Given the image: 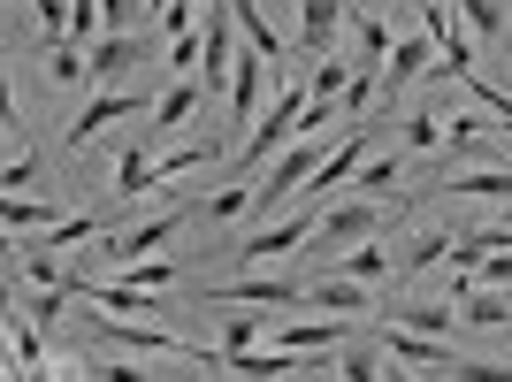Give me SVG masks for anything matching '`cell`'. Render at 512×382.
<instances>
[{"mask_svg": "<svg viewBox=\"0 0 512 382\" xmlns=\"http://www.w3.org/2000/svg\"><path fill=\"white\" fill-rule=\"evenodd\" d=\"M367 146H375V130H344V146H337V153H329V161L314 169V184H306V191H314V199H337V191L352 184V176H360Z\"/></svg>", "mask_w": 512, "mask_h": 382, "instance_id": "cell-11", "label": "cell"}, {"mask_svg": "<svg viewBox=\"0 0 512 382\" xmlns=\"http://www.w3.org/2000/svg\"><path fill=\"white\" fill-rule=\"evenodd\" d=\"M276 344L283 352H337V344H352V329H344V314L337 321H283Z\"/></svg>", "mask_w": 512, "mask_h": 382, "instance_id": "cell-15", "label": "cell"}, {"mask_svg": "<svg viewBox=\"0 0 512 382\" xmlns=\"http://www.w3.org/2000/svg\"><path fill=\"white\" fill-rule=\"evenodd\" d=\"M390 184H398V153H375V161H360V176H352L360 199H390Z\"/></svg>", "mask_w": 512, "mask_h": 382, "instance_id": "cell-24", "label": "cell"}, {"mask_svg": "<svg viewBox=\"0 0 512 382\" xmlns=\"http://www.w3.org/2000/svg\"><path fill=\"white\" fill-rule=\"evenodd\" d=\"M92 237H107L100 214H62L46 237H31V245H46V253H69V245H92Z\"/></svg>", "mask_w": 512, "mask_h": 382, "instance_id": "cell-21", "label": "cell"}, {"mask_svg": "<svg viewBox=\"0 0 512 382\" xmlns=\"http://www.w3.org/2000/svg\"><path fill=\"white\" fill-rule=\"evenodd\" d=\"M23 314L39 321V329H54V321L69 314V291H46V283H31V306H23Z\"/></svg>", "mask_w": 512, "mask_h": 382, "instance_id": "cell-32", "label": "cell"}, {"mask_svg": "<svg viewBox=\"0 0 512 382\" xmlns=\"http://www.w3.org/2000/svg\"><path fill=\"white\" fill-rule=\"evenodd\" d=\"M383 352H367V344H344V382H383Z\"/></svg>", "mask_w": 512, "mask_h": 382, "instance_id": "cell-30", "label": "cell"}, {"mask_svg": "<svg viewBox=\"0 0 512 382\" xmlns=\"http://www.w3.org/2000/svg\"><path fill=\"white\" fill-rule=\"evenodd\" d=\"M375 230H383V199H337V207L321 214L314 245H321V260H344L352 245H367Z\"/></svg>", "mask_w": 512, "mask_h": 382, "instance_id": "cell-4", "label": "cell"}, {"mask_svg": "<svg viewBox=\"0 0 512 382\" xmlns=\"http://www.w3.org/2000/svg\"><path fill=\"white\" fill-rule=\"evenodd\" d=\"M383 382H413V367H398V360H390V375Z\"/></svg>", "mask_w": 512, "mask_h": 382, "instance_id": "cell-37", "label": "cell"}, {"mask_svg": "<svg viewBox=\"0 0 512 382\" xmlns=\"http://www.w3.org/2000/svg\"><path fill=\"white\" fill-rule=\"evenodd\" d=\"M260 329H268L260 314H230L222 321V352H260Z\"/></svg>", "mask_w": 512, "mask_h": 382, "instance_id": "cell-27", "label": "cell"}, {"mask_svg": "<svg viewBox=\"0 0 512 382\" xmlns=\"http://www.w3.org/2000/svg\"><path fill=\"white\" fill-rule=\"evenodd\" d=\"M352 8H375V0H352Z\"/></svg>", "mask_w": 512, "mask_h": 382, "instance_id": "cell-38", "label": "cell"}, {"mask_svg": "<svg viewBox=\"0 0 512 382\" xmlns=\"http://www.w3.org/2000/svg\"><path fill=\"white\" fill-rule=\"evenodd\" d=\"M436 146H444V123H436L428 107H413L406 115V153H436Z\"/></svg>", "mask_w": 512, "mask_h": 382, "instance_id": "cell-28", "label": "cell"}, {"mask_svg": "<svg viewBox=\"0 0 512 382\" xmlns=\"http://www.w3.org/2000/svg\"><path fill=\"white\" fill-rule=\"evenodd\" d=\"M383 352H390L398 367H451V360H459V352H451L444 337H421V329H398V321H390Z\"/></svg>", "mask_w": 512, "mask_h": 382, "instance_id": "cell-14", "label": "cell"}, {"mask_svg": "<svg viewBox=\"0 0 512 382\" xmlns=\"http://www.w3.org/2000/svg\"><path fill=\"white\" fill-rule=\"evenodd\" d=\"M337 268H344L352 283H367V291H375V283H390V276H398V253H383V245L367 237V245H352V253H344Z\"/></svg>", "mask_w": 512, "mask_h": 382, "instance_id": "cell-18", "label": "cell"}, {"mask_svg": "<svg viewBox=\"0 0 512 382\" xmlns=\"http://www.w3.org/2000/svg\"><path fill=\"white\" fill-rule=\"evenodd\" d=\"M115 191H123V199H146L153 191V146L146 138H130V146L115 153Z\"/></svg>", "mask_w": 512, "mask_h": 382, "instance_id": "cell-17", "label": "cell"}, {"mask_svg": "<svg viewBox=\"0 0 512 382\" xmlns=\"http://www.w3.org/2000/svg\"><path fill=\"white\" fill-rule=\"evenodd\" d=\"M31 176H39V161H31V153H16V161H8V176H0V184H8V191H23V184H31Z\"/></svg>", "mask_w": 512, "mask_h": 382, "instance_id": "cell-36", "label": "cell"}, {"mask_svg": "<svg viewBox=\"0 0 512 382\" xmlns=\"http://www.w3.org/2000/svg\"><path fill=\"white\" fill-rule=\"evenodd\" d=\"M321 214H329V207H321L314 191H299V207L283 214V222H268V230H253V237H245V245H237L230 260H237V268H276V260L291 253V245H306V237L321 230Z\"/></svg>", "mask_w": 512, "mask_h": 382, "instance_id": "cell-3", "label": "cell"}, {"mask_svg": "<svg viewBox=\"0 0 512 382\" xmlns=\"http://www.w3.org/2000/svg\"><path fill=\"white\" fill-rule=\"evenodd\" d=\"M390 46H398V39H390V23L375 16V8H352V62H360V69H383Z\"/></svg>", "mask_w": 512, "mask_h": 382, "instance_id": "cell-16", "label": "cell"}, {"mask_svg": "<svg viewBox=\"0 0 512 382\" xmlns=\"http://www.w3.org/2000/svg\"><path fill=\"white\" fill-rule=\"evenodd\" d=\"M459 314H467L474 329H505V321H512V291H474Z\"/></svg>", "mask_w": 512, "mask_h": 382, "instance_id": "cell-25", "label": "cell"}, {"mask_svg": "<svg viewBox=\"0 0 512 382\" xmlns=\"http://www.w3.org/2000/svg\"><path fill=\"white\" fill-rule=\"evenodd\" d=\"M444 260H451V230H421L406 253H398V276H428V268H444Z\"/></svg>", "mask_w": 512, "mask_h": 382, "instance_id": "cell-20", "label": "cell"}, {"mask_svg": "<svg viewBox=\"0 0 512 382\" xmlns=\"http://www.w3.org/2000/svg\"><path fill=\"white\" fill-rule=\"evenodd\" d=\"M31 16H39L46 39H69V0H31Z\"/></svg>", "mask_w": 512, "mask_h": 382, "instance_id": "cell-33", "label": "cell"}, {"mask_svg": "<svg viewBox=\"0 0 512 382\" xmlns=\"http://www.w3.org/2000/svg\"><path fill=\"white\" fill-rule=\"evenodd\" d=\"M237 214H253V184H230L207 199V222H237Z\"/></svg>", "mask_w": 512, "mask_h": 382, "instance_id": "cell-31", "label": "cell"}, {"mask_svg": "<svg viewBox=\"0 0 512 382\" xmlns=\"http://www.w3.org/2000/svg\"><path fill=\"white\" fill-rule=\"evenodd\" d=\"M428 62H436V39H428V31H406V39L390 46V62H383V100H398Z\"/></svg>", "mask_w": 512, "mask_h": 382, "instance_id": "cell-12", "label": "cell"}, {"mask_svg": "<svg viewBox=\"0 0 512 382\" xmlns=\"http://www.w3.org/2000/svg\"><path fill=\"white\" fill-rule=\"evenodd\" d=\"M161 31H115V39L92 46V85H115V77H130V69H146L153 54H161Z\"/></svg>", "mask_w": 512, "mask_h": 382, "instance_id": "cell-8", "label": "cell"}, {"mask_svg": "<svg viewBox=\"0 0 512 382\" xmlns=\"http://www.w3.org/2000/svg\"><path fill=\"white\" fill-rule=\"evenodd\" d=\"M100 382H153V367H138V360H107Z\"/></svg>", "mask_w": 512, "mask_h": 382, "instance_id": "cell-35", "label": "cell"}, {"mask_svg": "<svg viewBox=\"0 0 512 382\" xmlns=\"http://www.w3.org/2000/svg\"><path fill=\"white\" fill-rule=\"evenodd\" d=\"M0 214H8V230H16V237H46L54 222H62V207H54V199H8Z\"/></svg>", "mask_w": 512, "mask_h": 382, "instance_id": "cell-22", "label": "cell"}, {"mask_svg": "<svg viewBox=\"0 0 512 382\" xmlns=\"http://www.w3.org/2000/svg\"><path fill=\"white\" fill-rule=\"evenodd\" d=\"M444 191H459V199H512V169H459Z\"/></svg>", "mask_w": 512, "mask_h": 382, "instance_id": "cell-23", "label": "cell"}, {"mask_svg": "<svg viewBox=\"0 0 512 382\" xmlns=\"http://www.w3.org/2000/svg\"><path fill=\"white\" fill-rule=\"evenodd\" d=\"M138 8H146V0H100V16H107V39H115V31H130V23H138Z\"/></svg>", "mask_w": 512, "mask_h": 382, "instance_id": "cell-34", "label": "cell"}, {"mask_svg": "<svg viewBox=\"0 0 512 382\" xmlns=\"http://www.w3.org/2000/svg\"><path fill=\"white\" fill-rule=\"evenodd\" d=\"M451 8H459V0H451Z\"/></svg>", "mask_w": 512, "mask_h": 382, "instance_id": "cell-39", "label": "cell"}, {"mask_svg": "<svg viewBox=\"0 0 512 382\" xmlns=\"http://www.w3.org/2000/svg\"><path fill=\"white\" fill-rule=\"evenodd\" d=\"M459 16H467L474 39H497V31H505V8H497V0H459Z\"/></svg>", "mask_w": 512, "mask_h": 382, "instance_id": "cell-29", "label": "cell"}, {"mask_svg": "<svg viewBox=\"0 0 512 382\" xmlns=\"http://www.w3.org/2000/svg\"><path fill=\"white\" fill-rule=\"evenodd\" d=\"M306 107H314V85H306V69H291L276 85V100L260 107V123L245 130V146H237V161L245 169H260V161H276L291 138H299V123H306Z\"/></svg>", "mask_w": 512, "mask_h": 382, "instance_id": "cell-1", "label": "cell"}, {"mask_svg": "<svg viewBox=\"0 0 512 382\" xmlns=\"http://www.w3.org/2000/svg\"><path fill=\"white\" fill-rule=\"evenodd\" d=\"M306 306H321V314H375V291H367V283H352V276L337 268V276L306 283Z\"/></svg>", "mask_w": 512, "mask_h": 382, "instance_id": "cell-13", "label": "cell"}, {"mask_svg": "<svg viewBox=\"0 0 512 382\" xmlns=\"http://www.w3.org/2000/svg\"><path fill=\"white\" fill-rule=\"evenodd\" d=\"M92 337H100V344H115V352H138V360H199V367H222V352L169 337L161 321H92Z\"/></svg>", "mask_w": 512, "mask_h": 382, "instance_id": "cell-2", "label": "cell"}, {"mask_svg": "<svg viewBox=\"0 0 512 382\" xmlns=\"http://www.w3.org/2000/svg\"><path fill=\"white\" fill-rule=\"evenodd\" d=\"M207 306H276V314H291V306H306V283H283L276 268H253V276L214 283Z\"/></svg>", "mask_w": 512, "mask_h": 382, "instance_id": "cell-6", "label": "cell"}, {"mask_svg": "<svg viewBox=\"0 0 512 382\" xmlns=\"http://www.w3.org/2000/svg\"><path fill=\"white\" fill-rule=\"evenodd\" d=\"M344 23H352V8H337V0H299V54L306 62H329Z\"/></svg>", "mask_w": 512, "mask_h": 382, "instance_id": "cell-9", "label": "cell"}, {"mask_svg": "<svg viewBox=\"0 0 512 382\" xmlns=\"http://www.w3.org/2000/svg\"><path fill=\"white\" fill-rule=\"evenodd\" d=\"M146 115H153V100H146V92H100V100H85L77 115H69V130H62V138H69V146H92V138H100L107 123H146Z\"/></svg>", "mask_w": 512, "mask_h": 382, "instance_id": "cell-7", "label": "cell"}, {"mask_svg": "<svg viewBox=\"0 0 512 382\" xmlns=\"http://www.w3.org/2000/svg\"><path fill=\"white\" fill-rule=\"evenodd\" d=\"M306 360L314 352H222V375H237V382H291V375H306Z\"/></svg>", "mask_w": 512, "mask_h": 382, "instance_id": "cell-10", "label": "cell"}, {"mask_svg": "<svg viewBox=\"0 0 512 382\" xmlns=\"http://www.w3.org/2000/svg\"><path fill=\"white\" fill-rule=\"evenodd\" d=\"M390 321H398V329H421V337H444L451 344V329H459V306H390Z\"/></svg>", "mask_w": 512, "mask_h": 382, "instance_id": "cell-19", "label": "cell"}, {"mask_svg": "<svg viewBox=\"0 0 512 382\" xmlns=\"http://www.w3.org/2000/svg\"><path fill=\"white\" fill-rule=\"evenodd\" d=\"M123 283H130V291H153V298H161V291L176 283V260H130Z\"/></svg>", "mask_w": 512, "mask_h": 382, "instance_id": "cell-26", "label": "cell"}, {"mask_svg": "<svg viewBox=\"0 0 512 382\" xmlns=\"http://www.w3.org/2000/svg\"><path fill=\"white\" fill-rule=\"evenodd\" d=\"M276 85H283V69L268 62V54H253V46H245V54H237V77H230V130H253Z\"/></svg>", "mask_w": 512, "mask_h": 382, "instance_id": "cell-5", "label": "cell"}]
</instances>
